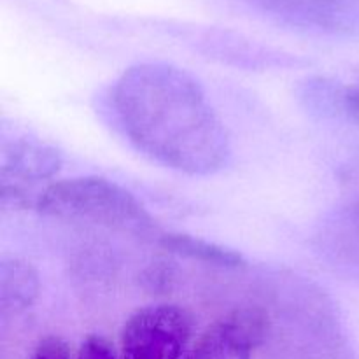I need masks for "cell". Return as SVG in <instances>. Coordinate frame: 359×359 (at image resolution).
<instances>
[{"label":"cell","mask_w":359,"mask_h":359,"mask_svg":"<svg viewBox=\"0 0 359 359\" xmlns=\"http://www.w3.org/2000/svg\"><path fill=\"white\" fill-rule=\"evenodd\" d=\"M109 109L130 144L170 170L212 175L230 160L226 126L198 81L177 67H130L111 88Z\"/></svg>","instance_id":"6da1fadb"},{"label":"cell","mask_w":359,"mask_h":359,"mask_svg":"<svg viewBox=\"0 0 359 359\" xmlns=\"http://www.w3.org/2000/svg\"><path fill=\"white\" fill-rule=\"evenodd\" d=\"M46 216L95 224L156 242L163 230L126 188L104 177H74L49 184L34 202Z\"/></svg>","instance_id":"7a4b0ae2"},{"label":"cell","mask_w":359,"mask_h":359,"mask_svg":"<svg viewBox=\"0 0 359 359\" xmlns=\"http://www.w3.org/2000/svg\"><path fill=\"white\" fill-rule=\"evenodd\" d=\"M193 335V318L174 304L147 305L126 319L121 359H182Z\"/></svg>","instance_id":"3957f363"},{"label":"cell","mask_w":359,"mask_h":359,"mask_svg":"<svg viewBox=\"0 0 359 359\" xmlns=\"http://www.w3.org/2000/svg\"><path fill=\"white\" fill-rule=\"evenodd\" d=\"M272 20L311 34L359 37V0H245Z\"/></svg>","instance_id":"277c9868"},{"label":"cell","mask_w":359,"mask_h":359,"mask_svg":"<svg viewBox=\"0 0 359 359\" xmlns=\"http://www.w3.org/2000/svg\"><path fill=\"white\" fill-rule=\"evenodd\" d=\"M269 328L265 309H235L209 326L184 359H251L252 351L265 342Z\"/></svg>","instance_id":"5b68a950"},{"label":"cell","mask_w":359,"mask_h":359,"mask_svg":"<svg viewBox=\"0 0 359 359\" xmlns=\"http://www.w3.org/2000/svg\"><path fill=\"white\" fill-rule=\"evenodd\" d=\"M312 248L332 272L359 280V195L323 216L312 235Z\"/></svg>","instance_id":"8992f818"},{"label":"cell","mask_w":359,"mask_h":359,"mask_svg":"<svg viewBox=\"0 0 359 359\" xmlns=\"http://www.w3.org/2000/svg\"><path fill=\"white\" fill-rule=\"evenodd\" d=\"M2 184L25 189V184L51 179L62 167V154L34 137H16L2 144Z\"/></svg>","instance_id":"52a82bcc"},{"label":"cell","mask_w":359,"mask_h":359,"mask_svg":"<svg viewBox=\"0 0 359 359\" xmlns=\"http://www.w3.org/2000/svg\"><path fill=\"white\" fill-rule=\"evenodd\" d=\"M305 107L321 118H342L359 128V74L349 81L314 77L302 84Z\"/></svg>","instance_id":"ba28073f"},{"label":"cell","mask_w":359,"mask_h":359,"mask_svg":"<svg viewBox=\"0 0 359 359\" xmlns=\"http://www.w3.org/2000/svg\"><path fill=\"white\" fill-rule=\"evenodd\" d=\"M41 290L39 273L20 258H7L0 263V316H18L35 304Z\"/></svg>","instance_id":"9c48e42d"},{"label":"cell","mask_w":359,"mask_h":359,"mask_svg":"<svg viewBox=\"0 0 359 359\" xmlns=\"http://www.w3.org/2000/svg\"><path fill=\"white\" fill-rule=\"evenodd\" d=\"M158 245L174 255L184 256L195 262H203L207 265L221 266V269H244L248 265L244 256L235 249L224 248L216 242H209L205 238L193 237L188 233L163 231Z\"/></svg>","instance_id":"30bf717a"},{"label":"cell","mask_w":359,"mask_h":359,"mask_svg":"<svg viewBox=\"0 0 359 359\" xmlns=\"http://www.w3.org/2000/svg\"><path fill=\"white\" fill-rule=\"evenodd\" d=\"M76 359H118L114 347L104 337L91 335L81 344Z\"/></svg>","instance_id":"8fae6325"},{"label":"cell","mask_w":359,"mask_h":359,"mask_svg":"<svg viewBox=\"0 0 359 359\" xmlns=\"http://www.w3.org/2000/svg\"><path fill=\"white\" fill-rule=\"evenodd\" d=\"M144 283L153 291L170 290L172 283L175 280V272L168 263L158 262L144 272Z\"/></svg>","instance_id":"7c38bea8"},{"label":"cell","mask_w":359,"mask_h":359,"mask_svg":"<svg viewBox=\"0 0 359 359\" xmlns=\"http://www.w3.org/2000/svg\"><path fill=\"white\" fill-rule=\"evenodd\" d=\"M32 359H70V349L60 337H48L41 340Z\"/></svg>","instance_id":"4fadbf2b"}]
</instances>
